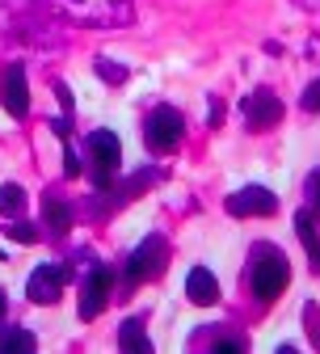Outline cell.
<instances>
[{
	"instance_id": "obj_1",
	"label": "cell",
	"mask_w": 320,
	"mask_h": 354,
	"mask_svg": "<svg viewBox=\"0 0 320 354\" xmlns=\"http://www.w3.org/2000/svg\"><path fill=\"white\" fill-rule=\"evenodd\" d=\"M253 295L261 299V304H274L283 291H287V283H291V266H287V257L283 253H274V249H257V261H253Z\"/></svg>"
},
{
	"instance_id": "obj_2",
	"label": "cell",
	"mask_w": 320,
	"mask_h": 354,
	"mask_svg": "<svg viewBox=\"0 0 320 354\" xmlns=\"http://www.w3.org/2000/svg\"><path fill=\"white\" fill-rule=\"evenodd\" d=\"M88 152H93V165H97L93 169V186L106 190L114 182L118 165H122V144H118L114 131H93V136H88Z\"/></svg>"
},
{
	"instance_id": "obj_3",
	"label": "cell",
	"mask_w": 320,
	"mask_h": 354,
	"mask_svg": "<svg viewBox=\"0 0 320 354\" xmlns=\"http://www.w3.org/2000/svg\"><path fill=\"white\" fill-rule=\"evenodd\" d=\"M164 261H169V245H164V236H148L140 249L131 253V261H126V279H131V283L156 279V274L164 270Z\"/></svg>"
},
{
	"instance_id": "obj_4",
	"label": "cell",
	"mask_w": 320,
	"mask_h": 354,
	"mask_svg": "<svg viewBox=\"0 0 320 354\" xmlns=\"http://www.w3.org/2000/svg\"><path fill=\"white\" fill-rule=\"evenodd\" d=\"M181 131H186V122H181V114L173 106L152 110V118H148V144H152V152H173L181 144Z\"/></svg>"
},
{
	"instance_id": "obj_5",
	"label": "cell",
	"mask_w": 320,
	"mask_h": 354,
	"mask_svg": "<svg viewBox=\"0 0 320 354\" xmlns=\"http://www.w3.org/2000/svg\"><path fill=\"white\" fill-rule=\"evenodd\" d=\"M0 102L13 118H26L30 114V88H26V68L21 64H9L5 68V80H0Z\"/></svg>"
},
{
	"instance_id": "obj_6",
	"label": "cell",
	"mask_w": 320,
	"mask_h": 354,
	"mask_svg": "<svg viewBox=\"0 0 320 354\" xmlns=\"http://www.w3.org/2000/svg\"><path fill=\"white\" fill-rule=\"evenodd\" d=\"M110 266H93L88 270V279H84V299H80V317L84 321H93L102 308H106V299H110Z\"/></svg>"
},
{
	"instance_id": "obj_7",
	"label": "cell",
	"mask_w": 320,
	"mask_h": 354,
	"mask_svg": "<svg viewBox=\"0 0 320 354\" xmlns=\"http://www.w3.org/2000/svg\"><path fill=\"white\" fill-rule=\"evenodd\" d=\"M227 211L232 215H274L279 211V198H274L265 186H245L227 198Z\"/></svg>"
},
{
	"instance_id": "obj_8",
	"label": "cell",
	"mask_w": 320,
	"mask_h": 354,
	"mask_svg": "<svg viewBox=\"0 0 320 354\" xmlns=\"http://www.w3.org/2000/svg\"><path fill=\"white\" fill-rule=\"evenodd\" d=\"M245 118H249V127L253 131H270L274 122L283 118V102L270 93V88H257V93L245 102Z\"/></svg>"
},
{
	"instance_id": "obj_9",
	"label": "cell",
	"mask_w": 320,
	"mask_h": 354,
	"mask_svg": "<svg viewBox=\"0 0 320 354\" xmlns=\"http://www.w3.org/2000/svg\"><path fill=\"white\" fill-rule=\"evenodd\" d=\"M59 291H64V270L59 266H38V270L30 274V283H26L30 304H55Z\"/></svg>"
},
{
	"instance_id": "obj_10",
	"label": "cell",
	"mask_w": 320,
	"mask_h": 354,
	"mask_svg": "<svg viewBox=\"0 0 320 354\" xmlns=\"http://www.w3.org/2000/svg\"><path fill=\"white\" fill-rule=\"evenodd\" d=\"M186 295H190V304H198V308H211V304L219 299V283H215V274L207 270V266H194V270L186 274Z\"/></svg>"
},
{
	"instance_id": "obj_11",
	"label": "cell",
	"mask_w": 320,
	"mask_h": 354,
	"mask_svg": "<svg viewBox=\"0 0 320 354\" xmlns=\"http://www.w3.org/2000/svg\"><path fill=\"white\" fill-rule=\"evenodd\" d=\"M118 346H122L126 354H148V350H152V342H148L140 317H126V321H122V329H118Z\"/></svg>"
},
{
	"instance_id": "obj_12",
	"label": "cell",
	"mask_w": 320,
	"mask_h": 354,
	"mask_svg": "<svg viewBox=\"0 0 320 354\" xmlns=\"http://www.w3.org/2000/svg\"><path fill=\"white\" fill-rule=\"evenodd\" d=\"M295 232H299V241H303L312 266L320 270V236H316V228H312V211H299V215H295Z\"/></svg>"
},
{
	"instance_id": "obj_13",
	"label": "cell",
	"mask_w": 320,
	"mask_h": 354,
	"mask_svg": "<svg viewBox=\"0 0 320 354\" xmlns=\"http://www.w3.org/2000/svg\"><path fill=\"white\" fill-rule=\"evenodd\" d=\"M0 354H34V333H26V329H0Z\"/></svg>"
},
{
	"instance_id": "obj_14",
	"label": "cell",
	"mask_w": 320,
	"mask_h": 354,
	"mask_svg": "<svg viewBox=\"0 0 320 354\" xmlns=\"http://www.w3.org/2000/svg\"><path fill=\"white\" fill-rule=\"evenodd\" d=\"M42 215H47L51 232H68L72 228V207L64 198H47V203H42Z\"/></svg>"
},
{
	"instance_id": "obj_15",
	"label": "cell",
	"mask_w": 320,
	"mask_h": 354,
	"mask_svg": "<svg viewBox=\"0 0 320 354\" xmlns=\"http://www.w3.org/2000/svg\"><path fill=\"white\" fill-rule=\"evenodd\" d=\"M26 207V190L21 186H5L0 190V215H17Z\"/></svg>"
},
{
	"instance_id": "obj_16",
	"label": "cell",
	"mask_w": 320,
	"mask_h": 354,
	"mask_svg": "<svg viewBox=\"0 0 320 354\" xmlns=\"http://www.w3.org/2000/svg\"><path fill=\"white\" fill-rule=\"evenodd\" d=\"M13 241H17V245H34V241H38V228H30V224H13Z\"/></svg>"
},
{
	"instance_id": "obj_17",
	"label": "cell",
	"mask_w": 320,
	"mask_h": 354,
	"mask_svg": "<svg viewBox=\"0 0 320 354\" xmlns=\"http://www.w3.org/2000/svg\"><path fill=\"white\" fill-rule=\"evenodd\" d=\"M308 198H312V211L320 215V169H316V173L308 177Z\"/></svg>"
},
{
	"instance_id": "obj_18",
	"label": "cell",
	"mask_w": 320,
	"mask_h": 354,
	"mask_svg": "<svg viewBox=\"0 0 320 354\" xmlns=\"http://www.w3.org/2000/svg\"><path fill=\"white\" fill-rule=\"evenodd\" d=\"M303 110H320V80L308 88V93H303Z\"/></svg>"
},
{
	"instance_id": "obj_19",
	"label": "cell",
	"mask_w": 320,
	"mask_h": 354,
	"mask_svg": "<svg viewBox=\"0 0 320 354\" xmlns=\"http://www.w3.org/2000/svg\"><path fill=\"white\" fill-rule=\"evenodd\" d=\"M64 173H68V177H76V173H80V160H76V152H72V148H68V156H64Z\"/></svg>"
},
{
	"instance_id": "obj_20",
	"label": "cell",
	"mask_w": 320,
	"mask_h": 354,
	"mask_svg": "<svg viewBox=\"0 0 320 354\" xmlns=\"http://www.w3.org/2000/svg\"><path fill=\"white\" fill-rule=\"evenodd\" d=\"M215 350H219V354H236V350H241V342L227 337V342H215Z\"/></svg>"
},
{
	"instance_id": "obj_21",
	"label": "cell",
	"mask_w": 320,
	"mask_h": 354,
	"mask_svg": "<svg viewBox=\"0 0 320 354\" xmlns=\"http://www.w3.org/2000/svg\"><path fill=\"white\" fill-rule=\"evenodd\" d=\"M0 313H5V295H0Z\"/></svg>"
}]
</instances>
